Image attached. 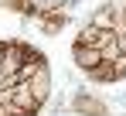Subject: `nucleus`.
Returning a JSON list of instances; mask_svg holds the SVG:
<instances>
[{
	"label": "nucleus",
	"instance_id": "1",
	"mask_svg": "<svg viewBox=\"0 0 126 116\" xmlns=\"http://www.w3.org/2000/svg\"><path fill=\"white\" fill-rule=\"evenodd\" d=\"M72 113H79V116H109V106L95 92H85L82 89V92H75V99H72Z\"/></svg>",
	"mask_w": 126,
	"mask_h": 116
},
{
	"label": "nucleus",
	"instance_id": "2",
	"mask_svg": "<svg viewBox=\"0 0 126 116\" xmlns=\"http://www.w3.org/2000/svg\"><path fill=\"white\" fill-rule=\"evenodd\" d=\"M72 61L79 65V72H85V75H92L99 65H102L106 58L99 48H89V44H72Z\"/></svg>",
	"mask_w": 126,
	"mask_h": 116
},
{
	"label": "nucleus",
	"instance_id": "3",
	"mask_svg": "<svg viewBox=\"0 0 126 116\" xmlns=\"http://www.w3.org/2000/svg\"><path fill=\"white\" fill-rule=\"evenodd\" d=\"M116 24H119V0H106L92 14V27L95 31H116Z\"/></svg>",
	"mask_w": 126,
	"mask_h": 116
},
{
	"label": "nucleus",
	"instance_id": "4",
	"mask_svg": "<svg viewBox=\"0 0 126 116\" xmlns=\"http://www.w3.org/2000/svg\"><path fill=\"white\" fill-rule=\"evenodd\" d=\"M27 89L34 92V99H38V106H48V99H51V72L48 68H41L38 75L27 82Z\"/></svg>",
	"mask_w": 126,
	"mask_h": 116
},
{
	"label": "nucleus",
	"instance_id": "5",
	"mask_svg": "<svg viewBox=\"0 0 126 116\" xmlns=\"http://www.w3.org/2000/svg\"><path fill=\"white\" fill-rule=\"evenodd\" d=\"M65 24H68V14H65V10H58V14H51V17L38 20V27H41V31H48V34H55V31H62Z\"/></svg>",
	"mask_w": 126,
	"mask_h": 116
},
{
	"label": "nucleus",
	"instance_id": "6",
	"mask_svg": "<svg viewBox=\"0 0 126 116\" xmlns=\"http://www.w3.org/2000/svg\"><path fill=\"white\" fill-rule=\"evenodd\" d=\"M92 82H119V75H116V68H112V61H102L95 72H92Z\"/></svg>",
	"mask_w": 126,
	"mask_h": 116
},
{
	"label": "nucleus",
	"instance_id": "7",
	"mask_svg": "<svg viewBox=\"0 0 126 116\" xmlns=\"http://www.w3.org/2000/svg\"><path fill=\"white\" fill-rule=\"evenodd\" d=\"M126 27V0H119V24H116V31H123Z\"/></svg>",
	"mask_w": 126,
	"mask_h": 116
}]
</instances>
